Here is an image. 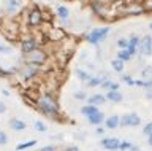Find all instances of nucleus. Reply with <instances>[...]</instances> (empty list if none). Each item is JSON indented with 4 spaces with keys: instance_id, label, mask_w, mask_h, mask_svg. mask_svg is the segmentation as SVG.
Wrapping results in <instances>:
<instances>
[{
    "instance_id": "obj_1",
    "label": "nucleus",
    "mask_w": 152,
    "mask_h": 151,
    "mask_svg": "<svg viewBox=\"0 0 152 151\" xmlns=\"http://www.w3.org/2000/svg\"><path fill=\"white\" fill-rule=\"evenodd\" d=\"M33 107L41 113L43 116L49 118V119L59 121L60 119V105L57 100V94L49 91V89H43L38 94V97L33 102Z\"/></svg>"
},
{
    "instance_id": "obj_2",
    "label": "nucleus",
    "mask_w": 152,
    "mask_h": 151,
    "mask_svg": "<svg viewBox=\"0 0 152 151\" xmlns=\"http://www.w3.org/2000/svg\"><path fill=\"white\" fill-rule=\"evenodd\" d=\"M24 7H26L24 0H0V19L3 18L18 19V16L22 15Z\"/></svg>"
},
{
    "instance_id": "obj_3",
    "label": "nucleus",
    "mask_w": 152,
    "mask_h": 151,
    "mask_svg": "<svg viewBox=\"0 0 152 151\" xmlns=\"http://www.w3.org/2000/svg\"><path fill=\"white\" fill-rule=\"evenodd\" d=\"M22 62L24 64H30V65H37V67L46 70L48 64H49V51L45 49L43 46H40V48H37L35 51H32V53L24 54L22 56Z\"/></svg>"
},
{
    "instance_id": "obj_4",
    "label": "nucleus",
    "mask_w": 152,
    "mask_h": 151,
    "mask_svg": "<svg viewBox=\"0 0 152 151\" xmlns=\"http://www.w3.org/2000/svg\"><path fill=\"white\" fill-rule=\"evenodd\" d=\"M43 72H45V69H40V67H37V65L21 62V65H19V69H18V73L14 75V77H18L19 81H21L22 84H30L32 81H35Z\"/></svg>"
},
{
    "instance_id": "obj_5",
    "label": "nucleus",
    "mask_w": 152,
    "mask_h": 151,
    "mask_svg": "<svg viewBox=\"0 0 152 151\" xmlns=\"http://www.w3.org/2000/svg\"><path fill=\"white\" fill-rule=\"evenodd\" d=\"M109 32H111V27L109 26H98L90 29L89 32L84 34V41L92 46H98L100 43H103L104 40L108 38Z\"/></svg>"
},
{
    "instance_id": "obj_6",
    "label": "nucleus",
    "mask_w": 152,
    "mask_h": 151,
    "mask_svg": "<svg viewBox=\"0 0 152 151\" xmlns=\"http://www.w3.org/2000/svg\"><path fill=\"white\" fill-rule=\"evenodd\" d=\"M46 22L45 19V10L40 7H30L27 10V27L30 29H40Z\"/></svg>"
},
{
    "instance_id": "obj_7",
    "label": "nucleus",
    "mask_w": 152,
    "mask_h": 151,
    "mask_svg": "<svg viewBox=\"0 0 152 151\" xmlns=\"http://www.w3.org/2000/svg\"><path fill=\"white\" fill-rule=\"evenodd\" d=\"M18 45H19V51H21V54H28L32 53V51H35L37 48H40V40L37 38V37H33L30 34L27 35H21L18 40Z\"/></svg>"
},
{
    "instance_id": "obj_8",
    "label": "nucleus",
    "mask_w": 152,
    "mask_h": 151,
    "mask_svg": "<svg viewBox=\"0 0 152 151\" xmlns=\"http://www.w3.org/2000/svg\"><path fill=\"white\" fill-rule=\"evenodd\" d=\"M89 8L92 11L94 16L100 18V19H104V21H109V3L108 2H103V0H89Z\"/></svg>"
},
{
    "instance_id": "obj_9",
    "label": "nucleus",
    "mask_w": 152,
    "mask_h": 151,
    "mask_svg": "<svg viewBox=\"0 0 152 151\" xmlns=\"http://www.w3.org/2000/svg\"><path fill=\"white\" fill-rule=\"evenodd\" d=\"M144 7H142L141 2H135V0H128V2H124L121 5V10H119V15L122 16H140L144 15Z\"/></svg>"
},
{
    "instance_id": "obj_10",
    "label": "nucleus",
    "mask_w": 152,
    "mask_h": 151,
    "mask_svg": "<svg viewBox=\"0 0 152 151\" xmlns=\"http://www.w3.org/2000/svg\"><path fill=\"white\" fill-rule=\"evenodd\" d=\"M45 37H46V41H51V43H56L57 45V43H62V41L68 37V34H66L65 29H62V27L52 24L49 29L46 30Z\"/></svg>"
},
{
    "instance_id": "obj_11",
    "label": "nucleus",
    "mask_w": 152,
    "mask_h": 151,
    "mask_svg": "<svg viewBox=\"0 0 152 151\" xmlns=\"http://www.w3.org/2000/svg\"><path fill=\"white\" fill-rule=\"evenodd\" d=\"M152 56V35H142L138 46V57H151Z\"/></svg>"
},
{
    "instance_id": "obj_12",
    "label": "nucleus",
    "mask_w": 152,
    "mask_h": 151,
    "mask_svg": "<svg viewBox=\"0 0 152 151\" xmlns=\"http://www.w3.org/2000/svg\"><path fill=\"white\" fill-rule=\"evenodd\" d=\"M141 116L135 111H130V113H125V115L121 116V127H138L141 126Z\"/></svg>"
},
{
    "instance_id": "obj_13",
    "label": "nucleus",
    "mask_w": 152,
    "mask_h": 151,
    "mask_svg": "<svg viewBox=\"0 0 152 151\" xmlns=\"http://www.w3.org/2000/svg\"><path fill=\"white\" fill-rule=\"evenodd\" d=\"M121 140L117 137H103L100 140V146L106 151H119V146H121Z\"/></svg>"
},
{
    "instance_id": "obj_14",
    "label": "nucleus",
    "mask_w": 152,
    "mask_h": 151,
    "mask_svg": "<svg viewBox=\"0 0 152 151\" xmlns=\"http://www.w3.org/2000/svg\"><path fill=\"white\" fill-rule=\"evenodd\" d=\"M56 18L60 21H70V16H71V10L68 5H65V3H60V5L56 7V11H54Z\"/></svg>"
},
{
    "instance_id": "obj_15",
    "label": "nucleus",
    "mask_w": 152,
    "mask_h": 151,
    "mask_svg": "<svg viewBox=\"0 0 152 151\" xmlns=\"http://www.w3.org/2000/svg\"><path fill=\"white\" fill-rule=\"evenodd\" d=\"M103 126H104V129H106V130L117 129V127H121V116L116 115V113H113V115L106 116V119H104Z\"/></svg>"
},
{
    "instance_id": "obj_16",
    "label": "nucleus",
    "mask_w": 152,
    "mask_h": 151,
    "mask_svg": "<svg viewBox=\"0 0 152 151\" xmlns=\"http://www.w3.org/2000/svg\"><path fill=\"white\" fill-rule=\"evenodd\" d=\"M108 100H106V96L104 94H102V92H97V94H92V96H89L87 99H86V103L87 105H94V107H102V105H104Z\"/></svg>"
},
{
    "instance_id": "obj_17",
    "label": "nucleus",
    "mask_w": 152,
    "mask_h": 151,
    "mask_svg": "<svg viewBox=\"0 0 152 151\" xmlns=\"http://www.w3.org/2000/svg\"><path fill=\"white\" fill-rule=\"evenodd\" d=\"M8 124H10V129L14 132H24L27 129V122L21 119V118H11Z\"/></svg>"
},
{
    "instance_id": "obj_18",
    "label": "nucleus",
    "mask_w": 152,
    "mask_h": 151,
    "mask_svg": "<svg viewBox=\"0 0 152 151\" xmlns=\"http://www.w3.org/2000/svg\"><path fill=\"white\" fill-rule=\"evenodd\" d=\"M75 77H76V78H78V80H79V81H81V83H84V84H86V83H87V81H89V80H90V78H92V77H94V75H92V73H90V72H89V70H86V69H81V67H76V69H75Z\"/></svg>"
},
{
    "instance_id": "obj_19",
    "label": "nucleus",
    "mask_w": 152,
    "mask_h": 151,
    "mask_svg": "<svg viewBox=\"0 0 152 151\" xmlns=\"http://www.w3.org/2000/svg\"><path fill=\"white\" fill-rule=\"evenodd\" d=\"M104 119H106V116H104V113L100 110L98 113H95V115H92L90 118H87V121H89V124L90 126H102L103 122H104Z\"/></svg>"
},
{
    "instance_id": "obj_20",
    "label": "nucleus",
    "mask_w": 152,
    "mask_h": 151,
    "mask_svg": "<svg viewBox=\"0 0 152 151\" xmlns=\"http://www.w3.org/2000/svg\"><path fill=\"white\" fill-rule=\"evenodd\" d=\"M104 96H106V100L111 103H121L124 100V94L121 91H108Z\"/></svg>"
},
{
    "instance_id": "obj_21",
    "label": "nucleus",
    "mask_w": 152,
    "mask_h": 151,
    "mask_svg": "<svg viewBox=\"0 0 152 151\" xmlns=\"http://www.w3.org/2000/svg\"><path fill=\"white\" fill-rule=\"evenodd\" d=\"M79 111H81V115H83L86 119H87V118H90L92 115H95V113H98L100 108H98V107H94V105H87V103H86V105L81 107Z\"/></svg>"
},
{
    "instance_id": "obj_22",
    "label": "nucleus",
    "mask_w": 152,
    "mask_h": 151,
    "mask_svg": "<svg viewBox=\"0 0 152 151\" xmlns=\"http://www.w3.org/2000/svg\"><path fill=\"white\" fill-rule=\"evenodd\" d=\"M37 145H38V140H35V138L26 140V141H22V143L16 145V151H26V150H30L33 146H37Z\"/></svg>"
},
{
    "instance_id": "obj_23",
    "label": "nucleus",
    "mask_w": 152,
    "mask_h": 151,
    "mask_svg": "<svg viewBox=\"0 0 152 151\" xmlns=\"http://www.w3.org/2000/svg\"><path fill=\"white\" fill-rule=\"evenodd\" d=\"M111 69L117 73H124V70H125V62H122L121 59L114 57V59H111Z\"/></svg>"
},
{
    "instance_id": "obj_24",
    "label": "nucleus",
    "mask_w": 152,
    "mask_h": 151,
    "mask_svg": "<svg viewBox=\"0 0 152 151\" xmlns=\"http://www.w3.org/2000/svg\"><path fill=\"white\" fill-rule=\"evenodd\" d=\"M116 57H117V59H121L122 62H125V64H128V62H132V60H133V56L128 53L127 49H117Z\"/></svg>"
},
{
    "instance_id": "obj_25",
    "label": "nucleus",
    "mask_w": 152,
    "mask_h": 151,
    "mask_svg": "<svg viewBox=\"0 0 152 151\" xmlns=\"http://www.w3.org/2000/svg\"><path fill=\"white\" fill-rule=\"evenodd\" d=\"M141 80L144 81H152V65H144L141 69Z\"/></svg>"
},
{
    "instance_id": "obj_26",
    "label": "nucleus",
    "mask_w": 152,
    "mask_h": 151,
    "mask_svg": "<svg viewBox=\"0 0 152 151\" xmlns=\"http://www.w3.org/2000/svg\"><path fill=\"white\" fill-rule=\"evenodd\" d=\"M127 38H128V46H133V48L138 49V46H140V41H141V37L138 35V34H132V35H128Z\"/></svg>"
},
{
    "instance_id": "obj_27",
    "label": "nucleus",
    "mask_w": 152,
    "mask_h": 151,
    "mask_svg": "<svg viewBox=\"0 0 152 151\" xmlns=\"http://www.w3.org/2000/svg\"><path fill=\"white\" fill-rule=\"evenodd\" d=\"M121 81L127 83V86H130V88H135V78H133V75H130V73H122Z\"/></svg>"
},
{
    "instance_id": "obj_28",
    "label": "nucleus",
    "mask_w": 152,
    "mask_h": 151,
    "mask_svg": "<svg viewBox=\"0 0 152 151\" xmlns=\"http://www.w3.org/2000/svg\"><path fill=\"white\" fill-rule=\"evenodd\" d=\"M116 46H117L119 49H127L128 38H127V37H119V38L116 40Z\"/></svg>"
},
{
    "instance_id": "obj_29",
    "label": "nucleus",
    "mask_w": 152,
    "mask_h": 151,
    "mask_svg": "<svg viewBox=\"0 0 152 151\" xmlns=\"http://www.w3.org/2000/svg\"><path fill=\"white\" fill-rule=\"evenodd\" d=\"M33 129L43 134V132H48V126H46V122H43V121H35L33 122Z\"/></svg>"
},
{
    "instance_id": "obj_30",
    "label": "nucleus",
    "mask_w": 152,
    "mask_h": 151,
    "mask_svg": "<svg viewBox=\"0 0 152 151\" xmlns=\"http://www.w3.org/2000/svg\"><path fill=\"white\" fill-rule=\"evenodd\" d=\"M73 99L75 100H86V99H87V92H86L84 89H78V91L73 92Z\"/></svg>"
},
{
    "instance_id": "obj_31",
    "label": "nucleus",
    "mask_w": 152,
    "mask_h": 151,
    "mask_svg": "<svg viewBox=\"0 0 152 151\" xmlns=\"http://www.w3.org/2000/svg\"><path fill=\"white\" fill-rule=\"evenodd\" d=\"M11 53H13V46L11 45L0 43V54H11Z\"/></svg>"
},
{
    "instance_id": "obj_32",
    "label": "nucleus",
    "mask_w": 152,
    "mask_h": 151,
    "mask_svg": "<svg viewBox=\"0 0 152 151\" xmlns=\"http://www.w3.org/2000/svg\"><path fill=\"white\" fill-rule=\"evenodd\" d=\"M142 134H144L146 137H151L152 135V121L146 122V124L142 126Z\"/></svg>"
},
{
    "instance_id": "obj_33",
    "label": "nucleus",
    "mask_w": 152,
    "mask_h": 151,
    "mask_svg": "<svg viewBox=\"0 0 152 151\" xmlns=\"http://www.w3.org/2000/svg\"><path fill=\"white\" fill-rule=\"evenodd\" d=\"M8 141H10V138H8V134H7L5 130L0 129V146L8 145Z\"/></svg>"
},
{
    "instance_id": "obj_34",
    "label": "nucleus",
    "mask_w": 152,
    "mask_h": 151,
    "mask_svg": "<svg viewBox=\"0 0 152 151\" xmlns=\"http://www.w3.org/2000/svg\"><path fill=\"white\" fill-rule=\"evenodd\" d=\"M132 145H133V143H132V141H128V140H121V146H119V151H128Z\"/></svg>"
},
{
    "instance_id": "obj_35",
    "label": "nucleus",
    "mask_w": 152,
    "mask_h": 151,
    "mask_svg": "<svg viewBox=\"0 0 152 151\" xmlns=\"http://www.w3.org/2000/svg\"><path fill=\"white\" fill-rule=\"evenodd\" d=\"M111 83H113V80L111 78H108V80H104V81L102 83V84H100V88H102L103 89V91H109V88H111Z\"/></svg>"
},
{
    "instance_id": "obj_36",
    "label": "nucleus",
    "mask_w": 152,
    "mask_h": 151,
    "mask_svg": "<svg viewBox=\"0 0 152 151\" xmlns=\"http://www.w3.org/2000/svg\"><path fill=\"white\" fill-rule=\"evenodd\" d=\"M142 7H144V11L146 13H151L152 11V0H142Z\"/></svg>"
},
{
    "instance_id": "obj_37",
    "label": "nucleus",
    "mask_w": 152,
    "mask_h": 151,
    "mask_svg": "<svg viewBox=\"0 0 152 151\" xmlns=\"http://www.w3.org/2000/svg\"><path fill=\"white\" fill-rule=\"evenodd\" d=\"M38 151H57V146L56 145H52V143H49V145H45V146H41Z\"/></svg>"
},
{
    "instance_id": "obj_38",
    "label": "nucleus",
    "mask_w": 152,
    "mask_h": 151,
    "mask_svg": "<svg viewBox=\"0 0 152 151\" xmlns=\"http://www.w3.org/2000/svg\"><path fill=\"white\" fill-rule=\"evenodd\" d=\"M104 132H106V129H104V126H97V127H95V134H97V135H104Z\"/></svg>"
},
{
    "instance_id": "obj_39",
    "label": "nucleus",
    "mask_w": 152,
    "mask_h": 151,
    "mask_svg": "<svg viewBox=\"0 0 152 151\" xmlns=\"http://www.w3.org/2000/svg\"><path fill=\"white\" fill-rule=\"evenodd\" d=\"M109 91H121V83H119V81H113Z\"/></svg>"
},
{
    "instance_id": "obj_40",
    "label": "nucleus",
    "mask_w": 152,
    "mask_h": 151,
    "mask_svg": "<svg viewBox=\"0 0 152 151\" xmlns=\"http://www.w3.org/2000/svg\"><path fill=\"white\" fill-rule=\"evenodd\" d=\"M8 110V107H7V103H5L3 100H0V115H5Z\"/></svg>"
},
{
    "instance_id": "obj_41",
    "label": "nucleus",
    "mask_w": 152,
    "mask_h": 151,
    "mask_svg": "<svg viewBox=\"0 0 152 151\" xmlns=\"http://www.w3.org/2000/svg\"><path fill=\"white\" fill-rule=\"evenodd\" d=\"M64 151H81V150H79V146H76V145H70V146H66Z\"/></svg>"
},
{
    "instance_id": "obj_42",
    "label": "nucleus",
    "mask_w": 152,
    "mask_h": 151,
    "mask_svg": "<svg viewBox=\"0 0 152 151\" xmlns=\"http://www.w3.org/2000/svg\"><path fill=\"white\" fill-rule=\"evenodd\" d=\"M146 99H147V100H152V88L146 89Z\"/></svg>"
},
{
    "instance_id": "obj_43",
    "label": "nucleus",
    "mask_w": 152,
    "mask_h": 151,
    "mask_svg": "<svg viewBox=\"0 0 152 151\" xmlns=\"http://www.w3.org/2000/svg\"><path fill=\"white\" fill-rule=\"evenodd\" d=\"M128 151H141V148H140V145H132Z\"/></svg>"
},
{
    "instance_id": "obj_44",
    "label": "nucleus",
    "mask_w": 152,
    "mask_h": 151,
    "mask_svg": "<svg viewBox=\"0 0 152 151\" xmlns=\"http://www.w3.org/2000/svg\"><path fill=\"white\" fill-rule=\"evenodd\" d=\"M86 67H87L89 70H95V65H94V64H89V62H86Z\"/></svg>"
},
{
    "instance_id": "obj_45",
    "label": "nucleus",
    "mask_w": 152,
    "mask_h": 151,
    "mask_svg": "<svg viewBox=\"0 0 152 151\" xmlns=\"http://www.w3.org/2000/svg\"><path fill=\"white\" fill-rule=\"evenodd\" d=\"M147 145H149L151 148H152V135H151V137H147Z\"/></svg>"
},
{
    "instance_id": "obj_46",
    "label": "nucleus",
    "mask_w": 152,
    "mask_h": 151,
    "mask_svg": "<svg viewBox=\"0 0 152 151\" xmlns=\"http://www.w3.org/2000/svg\"><path fill=\"white\" fill-rule=\"evenodd\" d=\"M2 94H3L5 97H10V91H7V89H3V91H2Z\"/></svg>"
},
{
    "instance_id": "obj_47",
    "label": "nucleus",
    "mask_w": 152,
    "mask_h": 151,
    "mask_svg": "<svg viewBox=\"0 0 152 151\" xmlns=\"http://www.w3.org/2000/svg\"><path fill=\"white\" fill-rule=\"evenodd\" d=\"M52 140H62V135H54V137H51Z\"/></svg>"
},
{
    "instance_id": "obj_48",
    "label": "nucleus",
    "mask_w": 152,
    "mask_h": 151,
    "mask_svg": "<svg viewBox=\"0 0 152 151\" xmlns=\"http://www.w3.org/2000/svg\"><path fill=\"white\" fill-rule=\"evenodd\" d=\"M149 30H151V32H152V21H151V22H149Z\"/></svg>"
},
{
    "instance_id": "obj_49",
    "label": "nucleus",
    "mask_w": 152,
    "mask_h": 151,
    "mask_svg": "<svg viewBox=\"0 0 152 151\" xmlns=\"http://www.w3.org/2000/svg\"><path fill=\"white\" fill-rule=\"evenodd\" d=\"M62 2H71V0H62Z\"/></svg>"
},
{
    "instance_id": "obj_50",
    "label": "nucleus",
    "mask_w": 152,
    "mask_h": 151,
    "mask_svg": "<svg viewBox=\"0 0 152 151\" xmlns=\"http://www.w3.org/2000/svg\"><path fill=\"white\" fill-rule=\"evenodd\" d=\"M135 2H142V0H135Z\"/></svg>"
},
{
    "instance_id": "obj_51",
    "label": "nucleus",
    "mask_w": 152,
    "mask_h": 151,
    "mask_svg": "<svg viewBox=\"0 0 152 151\" xmlns=\"http://www.w3.org/2000/svg\"><path fill=\"white\" fill-rule=\"evenodd\" d=\"M48 2H54V0H48Z\"/></svg>"
}]
</instances>
